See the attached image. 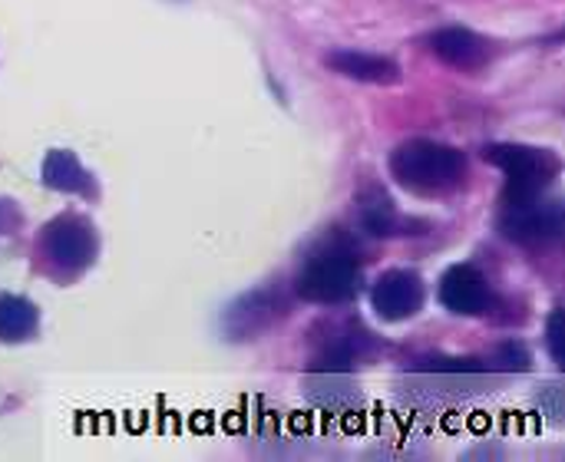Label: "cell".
Wrapping results in <instances>:
<instances>
[{
    "mask_svg": "<svg viewBox=\"0 0 565 462\" xmlns=\"http://www.w3.org/2000/svg\"><path fill=\"white\" fill-rule=\"evenodd\" d=\"M391 172L394 179L424 198L434 195H447L454 192L463 175H467V159L460 149L437 142V139H407L404 146H397V152L391 155Z\"/></svg>",
    "mask_w": 565,
    "mask_h": 462,
    "instance_id": "1",
    "label": "cell"
},
{
    "mask_svg": "<svg viewBox=\"0 0 565 462\" xmlns=\"http://www.w3.org/2000/svg\"><path fill=\"white\" fill-rule=\"evenodd\" d=\"M361 284H364V271H361L354 251L344 245H328V248L315 251L295 278V291L315 304L351 301L361 291Z\"/></svg>",
    "mask_w": 565,
    "mask_h": 462,
    "instance_id": "2",
    "label": "cell"
},
{
    "mask_svg": "<svg viewBox=\"0 0 565 462\" xmlns=\"http://www.w3.org/2000/svg\"><path fill=\"white\" fill-rule=\"evenodd\" d=\"M483 155L493 165H500L507 175V192H503L507 205L540 198L559 175V159L546 149H533L520 142H493L483 149Z\"/></svg>",
    "mask_w": 565,
    "mask_h": 462,
    "instance_id": "3",
    "label": "cell"
},
{
    "mask_svg": "<svg viewBox=\"0 0 565 462\" xmlns=\"http://www.w3.org/2000/svg\"><path fill=\"white\" fill-rule=\"evenodd\" d=\"M43 251L50 265L63 275H79L96 258V232L79 215H60L46 225Z\"/></svg>",
    "mask_w": 565,
    "mask_h": 462,
    "instance_id": "4",
    "label": "cell"
},
{
    "mask_svg": "<svg viewBox=\"0 0 565 462\" xmlns=\"http://www.w3.org/2000/svg\"><path fill=\"white\" fill-rule=\"evenodd\" d=\"M371 304L381 321H407L424 308V278L407 268L384 271L371 288Z\"/></svg>",
    "mask_w": 565,
    "mask_h": 462,
    "instance_id": "5",
    "label": "cell"
},
{
    "mask_svg": "<svg viewBox=\"0 0 565 462\" xmlns=\"http://www.w3.org/2000/svg\"><path fill=\"white\" fill-rule=\"evenodd\" d=\"M503 232H507V238L523 241V245L553 241L563 232V205L559 202H546L543 195L533 198V202L507 205V212H503Z\"/></svg>",
    "mask_w": 565,
    "mask_h": 462,
    "instance_id": "6",
    "label": "cell"
},
{
    "mask_svg": "<svg viewBox=\"0 0 565 462\" xmlns=\"http://www.w3.org/2000/svg\"><path fill=\"white\" fill-rule=\"evenodd\" d=\"M440 301L454 314L477 318V314H487L490 311L493 288H490V281H487V275L480 268H473V265H454L440 278Z\"/></svg>",
    "mask_w": 565,
    "mask_h": 462,
    "instance_id": "7",
    "label": "cell"
},
{
    "mask_svg": "<svg viewBox=\"0 0 565 462\" xmlns=\"http://www.w3.org/2000/svg\"><path fill=\"white\" fill-rule=\"evenodd\" d=\"M434 53L457 69H480L490 60V43L467 26H447L430 36Z\"/></svg>",
    "mask_w": 565,
    "mask_h": 462,
    "instance_id": "8",
    "label": "cell"
},
{
    "mask_svg": "<svg viewBox=\"0 0 565 462\" xmlns=\"http://www.w3.org/2000/svg\"><path fill=\"white\" fill-rule=\"evenodd\" d=\"M328 66L341 76L361 79V83H397L401 79V66L387 56L377 53H361V50H334L328 53Z\"/></svg>",
    "mask_w": 565,
    "mask_h": 462,
    "instance_id": "9",
    "label": "cell"
},
{
    "mask_svg": "<svg viewBox=\"0 0 565 462\" xmlns=\"http://www.w3.org/2000/svg\"><path fill=\"white\" fill-rule=\"evenodd\" d=\"M43 182L56 192H76V195H93V179L79 165V159L70 149H53L43 159Z\"/></svg>",
    "mask_w": 565,
    "mask_h": 462,
    "instance_id": "10",
    "label": "cell"
},
{
    "mask_svg": "<svg viewBox=\"0 0 565 462\" xmlns=\"http://www.w3.org/2000/svg\"><path fill=\"white\" fill-rule=\"evenodd\" d=\"M36 304L20 294H0V341L20 344L36 334Z\"/></svg>",
    "mask_w": 565,
    "mask_h": 462,
    "instance_id": "11",
    "label": "cell"
},
{
    "mask_svg": "<svg viewBox=\"0 0 565 462\" xmlns=\"http://www.w3.org/2000/svg\"><path fill=\"white\" fill-rule=\"evenodd\" d=\"M361 222H364V228L371 235H397V228H401V218H397V212H394V205H391L387 195L367 198L361 205Z\"/></svg>",
    "mask_w": 565,
    "mask_h": 462,
    "instance_id": "12",
    "label": "cell"
},
{
    "mask_svg": "<svg viewBox=\"0 0 565 462\" xmlns=\"http://www.w3.org/2000/svg\"><path fill=\"white\" fill-rule=\"evenodd\" d=\"M500 364H503L507 370H530V354H526L520 344H507V347L500 351Z\"/></svg>",
    "mask_w": 565,
    "mask_h": 462,
    "instance_id": "13",
    "label": "cell"
},
{
    "mask_svg": "<svg viewBox=\"0 0 565 462\" xmlns=\"http://www.w3.org/2000/svg\"><path fill=\"white\" fill-rule=\"evenodd\" d=\"M559 321H563V311H553V318H550V351H553V361L563 367V337H559Z\"/></svg>",
    "mask_w": 565,
    "mask_h": 462,
    "instance_id": "14",
    "label": "cell"
}]
</instances>
